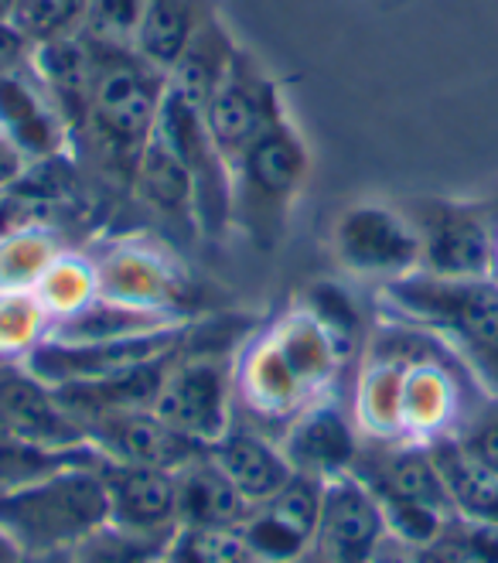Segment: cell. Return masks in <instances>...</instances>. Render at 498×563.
<instances>
[{"mask_svg":"<svg viewBox=\"0 0 498 563\" xmlns=\"http://www.w3.org/2000/svg\"><path fill=\"white\" fill-rule=\"evenodd\" d=\"M92 45V42H89ZM96 48V79L89 113L79 137L110 175L130 185L137 157L157 130L161 99L168 92V76L144 62L134 48Z\"/></svg>","mask_w":498,"mask_h":563,"instance_id":"cell-1","label":"cell"},{"mask_svg":"<svg viewBox=\"0 0 498 563\" xmlns=\"http://www.w3.org/2000/svg\"><path fill=\"white\" fill-rule=\"evenodd\" d=\"M311 178V147L301 126L277 120L232 164V229L259 253H274Z\"/></svg>","mask_w":498,"mask_h":563,"instance_id":"cell-2","label":"cell"},{"mask_svg":"<svg viewBox=\"0 0 498 563\" xmlns=\"http://www.w3.org/2000/svg\"><path fill=\"white\" fill-rule=\"evenodd\" d=\"M103 522H110V499L99 465H76L0 492V533L24 556L69 553Z\"/></svg>","mask_w":498,"mask_h":563,"instance_id":"cell-3","label":"cell"},{"mask_svg":"<svg viewBox=\"0 0 498 563\" xmlns=\"http://www.w3.org/2000/svg\"><path fill=\"white\" fill-rule=\"evenodd\" d=\"M389 308L410 324L427 328L430 335H444L475 369L498 383V280L495 277H430L413 274L383 287Z\"/></svg>","mask_w":498,"mask_h":563,"instance_id":"cell-4","label":"cell"},{"mask_svg":"<svg viewBox=\"0 0 498 563\" xmlns=\"http://www.w3.org/2000/svg\"><path fill=\"white\" fill-rule=\"evenodd\" d=\"M154 134L178 154L191 178L198 236L209 243L225 240V233L232 229V168L212 137L206 107L191 103L188 96L168 86V92L161 99Z\"/></svg>","mask_w":498,"mask_h":563,"instance_id":"cell-5","label":"cell"},{"mask_svg":"<svg viewBox=\"0 0 498 563\" xmlns=\"http://www.w3.org/2000/svg\"><path fill=\"white\" fill-rule=\"evenodd\" d=\"M331 253L352 277L383 287L420 274V236L407 212L383 202H355L331 225Z\"/></svg>","mask_w":498,"mask_h":563,"instance_id":"cell-6","label":"cell"},{"mask_svg":"<svg viewBox=\"0 0 498 563\" xmlns=\"http://www.w3.org/2000/svg\"><path fill=\"white\" fill-rule=\"evenodd\" d=\"M284 117H287V103L280 82L250 48L240 45L225 76L206 99V120L219 151L229 161V168L243 157V151L263 130H270Z\"/></svg>","mask_w":498,"mask_h":563,"instance_id":"cell-7","label":"cell"},{"mask_svg":"<svg viewBox=\"0 0 498 563\" xmlns=\"http://www.w3.org/2000/svg\"><path fill=\"white\" fill-rule=\"evenodd\" d=\"M232 396L236 393H232V366L225 355L181 352L164 376L151 410L178 434L212 448L236 420Z\"/></svg>","mask_w":498,"mask_h":563,"instance_id":"cell-8","label":"cell"},{"mask_svg":"<svg viewBox=\"0 0 498 563\" xmlns=\"http://www.w3.org/2000/svg\"><path fill=\"white\" fill-rule=\"evenodd\" d=\"M99 294L113 301L151 308L175 318H195L191 308V271L157 243L147 240H120L96 256Z\"/></svg>","mask_w":498,"mask_h":563,"instance_id":"cell-9","label":"cell"},{"mask_svg":"<svg viewBox=\"0 0 498 563\" xmlns=\"http://www.w3.org/2000/svg\"><path fill=\"white\" fill-rule=\"evenodd\" d=\"M407 216L420 236V274L447 280L491 277L495 233L472 206L417 198L407 206Z\"/></svg>","mask_w":498,"mask_h":563,"instance_id":"cell-10","label":"cell"},{"mask_svg":"<svg viewBox=\"0 0 498 563\" xmlns=\"http://www.w3.org/2000/svg\"><path fill=\"white\" fill-rule=\"evenodd\" d=\"M86 441L117 465H144V468H168L178 472L188 461L209 454L206 444H198L175 427L164 423L154 410H120L103 413L82 423Z\"/></svg>","mask_w":498,"mask_h":563,"instance_id":"cell-11","label":"cell"},{"mask_svg":"<svg viewBox=\"0 0 498 563\" xmlns=\"http://www.w3.org/2000/svg\"><path fill=\"white\" fill-rule=\"evenodd\" d=\"M386 537L383 506L358 475L345 472L324 482L314 547L331 563H369Z\"/></svg>","mask_w":498,"mask_h":563,"instance_id":"cell-12","label":"cell"},{"mask_svg":"<svg viewBox=\"0 0 498 563\" xmlns=\"http://www.w3.org/2000/svg\"><path fill=\"white\" fill-rule=\"evenodd\" d=\"M232 393H236V400L243 404L246 420L263 423V427H270V423L287 427L311 404L301 379L287 366V358L274 345L267 328L240 349L236 366H232Z\"/></svg>","mask_w":498,"mask_h":563,"instance_id":"cell-13","label":"cell"},{"mask_svg":"<svg viewBox=\"0 0 498 563\" xmlns=\"http://www.w3.org/2000/svg\"><path fill=\"white\" fill-rule=\"evenodd\" d=\"M358 434H362L358 423L331 396H324V400L308 404L284 427L280 448L297 475L328 482L335 475L352 472L362 451Z\"/></svg>","mask_w":498,"mask_h":563,"instance_id":"cell-14","label":"cell"},{"mask_svg":"<svg viewBox=\"0 0 498 563\" xmlns=\"http://www.w3.org/2000/svg\"><path fill=\"white\" fill-rule=\"evenodd\" d=\"M0 427L45 448H82V423L24 362H0Z\"/></svg>","mask_w":498,"mask_h":563,"instance_id":"cell-15","label":"cell"},{"mask_svg":"<svg viewBox=\"0 0 498 563\" xmlns=\"http://www.w3.org/2000/svg\"><path fill=\"white\" fill-rule=\"evenodd\" d=\"M0 134L27 161L76 147L69 123L31 65L21 73L0 76Z\"/></svg>","mask_w":498,"mask_h":563,"instance_id":"cell-16","label":"cell"},{"mask_svg":"<svg viewBox=\"0 0 498 563\" xmlns=\"http://www.w3.org/2000/svg\"><path fill=\"white\" fill-rule=\"evenodd\" d=\"M110 499V522L134 533L171 537L178 529V472L144 465H99Z\"/></svg>","mask_w":498,"mask_h":563,"instance_id":"cell-17","label":"cell"},{"mask_svg":"<svg viewBox=\"0 0 498 563\" xmlns=\"http://www.w3.org/2000/svg\"><path fill=\"white\" fill-rule=\"evenodd\" d=\"M209 457L232 482V488L243 495L250 509L270 503L274 495L294 478V468H290L280 441H274L267 430H259L246 417L229 423L225 434L209 448Z\"/></svg>","mask_w":498,"mask_h":563,"instance_id":"cell-18","label":"cell"},{"mask_svg":"<svg viewBox=\"0 0 498 563\" xmlns=\"http://www.w3.org/2000/svg\"><path fill=\"white\" fill-rule=\"evenodd\" d=\"M267 331L280 355L287 358V366L294 369V376L301 379L308 400H324L348 355L345 345L305 305H294L290 311H284Z\"/></svg>","mask_w":498,"mask_h":563,"instance_id":"cell-19","label":"cell"},{"mask_svg":"<svg viewBox=\"0 0 498 563\" xmlns=\"http://www.w3.org/2000/svg\"><path fill=\"white\" fill-rule=\"evenodd\" d=\"M447 488V499L457 519L498 526V475L457 441V434L427 444Z\"/></svg>","mask_w":498,"mask_h":563,"instance_id":"cell-20","label":"cell"},{"mask_svg":"<svg viewBox=\"0 0 498 563\" xmlns=\"http://www.w3.org/2000/svg\"><path fill=\"white\" fill-rule=\"evenodd\" d=\"M130 188H134V195L154 216L168 219V222H181L198 236L191 178L185 172V164L178 161V154L164 144L157 134L151 137V144L137 157V168H134V178H130Z\"/></svg>","mask_w":498,"mask_h":563,"instance_id":"cell-21","label":"cell"},{"mask_svg":"<svg viewBox=\"0 0 498 563\" xmlns=\"http://www.w3.org/2000/svg\"><path fill=\"white\" fill-rule=\"evenodd\" d=\"M246 516V499L209 454L178 468V526H243Z\"/></svg>","mask_w":498,"mask_h":563,"instance_id":"cell-22","label":"cell"},{"mask_svg":"<svg viewBox=\"0 0 498 563\" xmlns=\"http://www.w3.org/2000/svg\"><path fill=\"white\" fill-rule=\"evenodd\" d=\"M236 48H240V42L232 38V31L225 27V21L212 8L206 14V21L198 24V31L191 35V42L181 52V58L171 65L168 86L175 92L188 96L191 103L206 107V99L212 96V89L225 76V69H229L232 55H236Z\"/></svg>","mask_w":498,"mask_h":563,"instance_id":"cell-23","label":"cell"},{"mask_svg":"<svg viewBox=\"0 0 498 563\" xmlns=\"http://www.w3.org/2000/svg\"><path fill=\"white\" fill-rule=\"evenodd\" d=\"M209 11L212 8L206 0H147L134 38V52L168 76Z\"/></svg>","mask_w":498,"mask_h":563,"instance_id":"cell-24","label":"cell"},{"mask_svg":"<svg viewBox=\"0 0 498 563\" xmlns=\"http://www.w3.org/2000/svg\"><path fill=\"white\" fill-rule=\"evenodd\" d=\"M175 321V314L164 311H151V308H134L113 301V297L99 294L92 305H86L79 314L55 321L48 339H62V342H107V339H123V335H141V331H154V328H168Z\"/></svg>","mask_w":498,"mask_h":563,"instance_id":"cell-25","label":"cell"},{"mask_svg":"<svg viewBox=\"0 0 498 563\" xmlns=\"http://www.w3.org/2000/svg\"><path fill=\"white\" fill-rule=\"evenodd\" d=\"M103 454L92 444L82 448H45L35 441H24L11 430L0 427V492H11L21 485H31L38 478H48L55 472L76 468V465H103Z\"/></svg>","mask_w":498,"mask_h":563,"instance_id":"cell-26","label":"cell"},{"mask_svg":"<svg viewBox=\"0 0 498 563\" xmlns=\"http://www.w3.org/2000/svg\"><path fill=\"white\" fill-rule=\"evenodd\" d=\"M38 301L52 314V321H65L79 314L86 305H92L99 297V271H96V256L76 253V250H62L42 280L35 284Z\"/></svg>","mask_w":498,"mask_h":563,"instance_id":"cell-27","label":"cell"},{"mask_svg":"<svg viewBox=\"0 0 498 563\" xmlns=\"http://www.w3.org/2000/svg\"><path fill=\"white\" fill-rule=\"evenodd\" d=\"M58 229L27 225L0 233V290H35L48 263L62 253Z\"/></svg>","mask_w":498,"mask_h":563,"instance_id":"cell-28","label":"cell"},{"mask_svg":"<svg viewBox=\"0 0 498 563\" xmlns=\"http://www.w3.org/2000/svg\"><path fill=\"white\" fill-rule=\"evenodd\" d=\"M52 324L35 290H0V362H24L52 335Z\"/></svg>","mask_w":498,"mask_h":563,"instance_id":"cell-29","label":"cell"},{"mask_svg":"<svg viewBox=\"0 0 498 563\" xmlns=\"http://www.w3.org/2000/svg\"><path fill=\"white\" fill-rule=\"evenodd\" d=\"M171 537H151V533H134L117 522H103L82 537L65 560L69 563H161L164 550H168Z\"/></svg>","mask_w":498,"mask_h":563,"instance_id":"cell-30","label":"cell"},{"mask_svg":"<svg viewBox=\"0 0 498 563\" xmlns=\"http://www.w3.org/2000/svg\"><path fill=\"white\" fill-rule=\"evenodd\" d=\"M161 563H256L240 526H178Z\"/></svg>","mask_w":498,"mask_h":563,"instance_id":"cell-31","label":"cell"},{"mask_svg":"<svg viewBox=\"0 0 498 563\" xmlns=\"http://www.w3.org/2000/svg\"><path fill=\"white\" fill-rule=\"evenodd\" d=\"M86 0H14V27L31 42L45 45L65 35H79Z\"/></svg>","mask_w":498,"mask_h":563,"instance_id":"cell-32","label":"cell"},{"mask_svg":"<svg viewBox=\"0 0 498 563\" xmlns=\"http://www.w3.org/2000/svg\"><path fill=\"white\" fill-rule=\"evenodd\" d=\"M147 0H86L82 35L103 48H134Z\"/></svg>","mask_w":498,"mask_h":563,"instance_id":"cell-33","label":"cell"},{"mask_svg":"<svg viewBox=\"0 0 498 563\" xmlns=\"http://www.w3.org/2000/svg\"><path fill=\"white\" fill-rule=\"evenodd\" d=\"M301 305L345 345V352L352 349L358 328H362V318H358V308H355V297L342 284H335V280H314L305 290Z\"/></svg>","mask_w":498,"mask_h":563,"instance_id":"cell-34","label":"cell"},{"mask_svg":"<svg viewBox=\"0 0 498 563\" xmlns=\"http://www.w3.org/2000/svg\"><path fill=\"white\" fill-rule=\"evenodd\" d=\"M457 441L468 448L485 468L498 475V393L488 396L478 410L464 417V423L457 427Z\"/></svg>","mask_w":498,"mask_h":563,"instance_id":"cell-35","label":"cell"},{"mask_svg":"<svg viewBox=\"0 0 498 563\" xmlns=\"http://www.w3.org/2000/svg\"><path fill=\"white\" fill-rule=\"evenodd\" d=\"M31 52H35V45L21 35V31L14 27V21H0V76L27 69Z\"/></svg>","mask_w":498,"mask_h":563,"instance_id":"cell-36","label":"cell"},{"mask_svg":"<svg viewBox=\"0 0 498 563\" xmlns=\"http://www.w3.org/2000/svg\"><path fill=\"white\" fill-rule=\"evenodd\" d=\"M27 164H31V161H27L4 134H0V191H8V188L24 175Z\"/></svg>","mask_w":498,"mask_h":563,"instance_id":"cell-37","label":"cell"},{"mask_svg":"<svg viewBox=\"0 0 498 563\" xmlns=\"http://www.w3.org/2000/svg\"><path fill=\"white\" fill-rule=\"evenodd\" d=\"M369 563H417V556H413V550H410L407 543L386 537V540L379 543V550L373 553Z\"/></svg>","mask_w":498,"mask_h":563,"instance_id":"cell-38","label":"cell"},{"mask_svg":"<svg viewBox=\"0 0 498 563\" xmlns=\"http://www.w3.org/2000/svg\"><path fill=\"white\" fill-rule=\"evenodd\" d=\"M21 560H24V553L4 533H0V563H21Z\"/></svg>","mask_w":498,"mask_h":563,"instance_id":"cell-39","label":"cell"},{"mask_svg":"<svg viewBox=\"0 0 498 563\" xmlns=\"http://www.w3.org/2000/svg\"><path fill=\"white\" fill-rule=\"evenodd\" d=\"M284 563H331L318 547H311V550H305L301 556H294V560H284Z\"/></svg>","mask_w":498,"mask_h":563,"instance_id":"cell-40","label":"cell"},{"mask_svg":"<svg viewBox=\"0 0 498 563\" xmlns=\"http://www.w3.org/2000/svg\"><path fill=\"white\" fill-rule=\"evenodd\" d=\"M21 563H69L65 553H52V556H24Z\"/></svg>","mask_w":498,"mask_h":563,"instance_id":"cell-41","label":"cell"},{"mask_svg":"<svg viewBox=\"0 0 498 563\" xmlns=\"http://www.w3.org/2000/svg\"><path fill=\"white\" fill-rule=\"evenodd\" d=\"M14 14V0H0V21H11Z\"/></svg>","mask_w":498,"mask_h":563,"instance_id":"cell-42","label":"cell"},{"mask_svg":"<svg viewBox=\"0 0 498 563\" xmlns=\"http://www.w3.org/2000/svg\"><path fill=\"white\" fill-rule=\"evenodd\" d=\"M491 277L498 280V233H495V267H491Z\"/></svg>","mask_w":498,"mask_h":563,"instance_id":"cell-43","label":"cell"},{"mask_svg":"<svg viewBox=\"0 0 498 563\" xmlns=\"http://www.w3.org/2000/svg\"><path fill=\"white\" fill-rule=\"evenodd\" d=\"M0 195H4V191H0Z\"/></svg>","mask_w":498,"mask_h":563,"instance_id":"cell-44","label":"cell"}]
</instances>
